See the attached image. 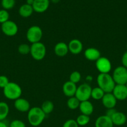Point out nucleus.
I'll return each mask as SVG.
<instances>
[{"label":"nucleus","instance_id":"412c9836","mask_svg":"<svg viewBox=\"0 0 127 127\" xmlns=\"http://www.w3.org/2000/svg\"><path fill=\"white\" fill-rule=\"evenodd\" d=\"M34 12V11L32 6L26 3L21 5L18 11L19 14L24 18H27L31 16Z\"/></svg>","mask_w":127,"mask_h":127},{"label":"nucleus","instance_id":"e433bc0d","mask_svg":"<svg viewBox=\"0 0 127 127\" xmlns=\"http://www.w3.org/2000/svg\"><path fill=\"white\" fill-rule=\"evenodd\" d=\"M92 79H93V78H92V76L88 75V76H87V77H86V81H87L88 83H89V82L92 81Z\"/></svg>","mask_w":127,"mask_h":127},{"label":"nucleus","instance_id":"39448f33","mask_svg":"<svg viewBox=\"0 0 127 127\" xmlns=\"http://www.w3.org/2000/svg\"><path fill=\"white\" fill-rule=\"evenodd\" d=\"M43 36V31L38 26H31L26 32V38L31 44L41 42Z\"/></svg>","mask_w":127,"mask_h":127},{"label":"nucleus","instance_id":"c756f323","mask_svg":"<svg viewBox=\"0 0 127 127\" xmlns=\"http://www.w3.org/2000/svg\"><path fill=\"white\" fill-rule=\"evenodd\" d=\"M9 20V14L8 11L3 9L0 10V23L2 24Z\"/></svg>","mask_w":127,"mask_h":127},{"label":"nucleus","instance_id":"aec40b11","mask_svg":"<svg viewBox=\"0 0 127 127\" xmlns=\"http://www.w3.org/2000/svg\"><path fill=\"white\" fill-rule=\"evenodd\" d=\"M113 122L110 117L103 115L98 117L95 122V127H113Z\"/></svg>","mask_w":127,"mask_h":127},{"label":"nucleus","instance_id":"f704fd0d","mask_svg":"<svg viewBox=\"0 0 127 127\" xmlns=\"http://www.w3.org/2000/svg\"><path fill=\"white\" fill-rule=\"evenodd\" d=\"M117 111V110H116L115 109V108L114 109H107V111H106V113H105V115H107V116L108 117L111 118L112 116H113V114H114Z\"/></svg>","mask_w":127,"mask_h":127},{"label":"nucleus","instance_id":"5701e85b","mask_svg":"<svg viewBox=\"0 0 127 127\" xmlns=\"http://www.w3.org/2000/svg\"><path fill=\"white\" fill-rule=\"evenodd\" d=\"M41 109L46 115H48L53 112L54 109V103L51 100H45L42 102Z\"/></svg>","mask_w":127,"mask_h":127},{"label":"nucleus","instance_id":"4468645a","mask_svg":"<svg viewBox=\"0 0 127 127\" xmlns=\"http://www.w3.org/2000/svg\"><path fill=\"white\" fill-rule=\"evenodd\" d=\"M50 0H34L32 4L34 11L37 13H43L49 9Z\"/></svg>","mask_w":127,"mask_h":127},{"label":"nucleus","instance_id":"1a4fd4ad","mask_svg":"<svg viewBox=\"0 0 127 127\" xmlns=\"http://www.w3.org/2000/svg\"><path fill=\"white\" fill-rule=\"evenodd\" d=\"M95 67L100 73H109L112 70V63L107 57H101L95 62Z\"/></svg>","mask_w":127,"mask_h":127},{"label":"nucleus","instance_id":"a878e982","mask_svg":"<svg viewBox=\"0 0 127 127\" xmlns=\"http://www.w3.org/2000/svg\"><path fill=\"white\" fill-rule=\"evenodd\" d=\"M76 122H77V124L78 126H85V125H88L89 124L90 121V118L88 115H84V114H82L78 115L76 119Z\"/></svg>","mask_w":127,"mask_h":127},{"label":"nucleus","instance_id":"20e7f679","mask_svg":"<svg viewBox=\"0 0 127 127\" xmlns=\"http://www.w3.org/2000/svg\"><path fill=\"white\" fill-rule=\"evenodd\" d=\"M46 45L41 42L32 43L31 45L30 55L32 58L36 61H41L46 55Z\"/></svg>","mask_w":127,"mask_h":127},{"label":"nucleus","instance_id":"bb28decb","mask_svg":"<svg viewBox=\"0 0 127 127\" xmlns=\"http://www.w3.org/2000/svg\"><path fill=\"white\" fill-rule=\"evenodd\" d=\"M17 51L22 55H27L30 54L31 45L27 43H21L19 45Z\"/></svg>","mask_w":127,"mask_h":127},{"label":"nucleus","instance_id":"a211bd4d","mask_svg":"<svg viewBox=\"0 0 127 127\" xmlns=\"http://www.w3.org/2000/svg\"><path fill=\"white\" fill-rule=\"evenodd\" d=\"M78 109H79L81 114L90 116L93 114V110H94V107H93L92 103L88 100L80 102Z\"/></svg>","mask_w":127,"mask_h":127},{"label":"nucleus","instance_id":"7c9ffc66","mask_svg":"<svg viewBox=\"0 0 127 127\" xmlns=\"http://www.w3.org/2000/svg\"><path fill=\"white\" fill-rule=\"evenodd\" d=\"M9 127H26V124L24 122L20 120H14L10 123Z\"/></svg>","mask_w":127,"mask_h":127},{"label":"nucleus","instance_id":"f8f14e48","mask_svg":"<svg viewBox=\"0 0 127 127\" xmlns=\"http://www.w3.org/2000/svg\"><path fill=\"white\" fill-rule=\"evenodd\" d=\"M102 105L107 109H114L117 103V100L112 93H105L102 99Z\"/></svg>","mask_w":127,"mask_h":127},{"label":"nucleus","instance_id":"c85d7f7f","mask_svg":"<svg viewBox=\"0 0 127 127\" xmlns=\"http://www.w3.org/2000/svg\"><path fill=\"white\" fill-rule=\"evenodd\" d=\"M16 4V0H1V6L3 9L10 10Z\"/></svg>","mask_w":127,"mask_h":127},{"label":"nucleus","instance_id":"dca6fc26","mask_svg":"<svg viewBox=\"0 0 127 127\" xmlns=\"http://www.w3.org/2000/svg\"><path fill=\"white\" fill-rule=\"evenodd\" d=\"M84 56L87 60L96 62L98 58L101 57V53L97 48L94 47H90L87 48L84 51Z\"/></svg>","mask_w":127,"mask_h":127},{"label":"nucleus","instance_id":"7ed1b4c3","mask_svg":"<svg viewBox=\"0 0 127 127\" xmlns=\"http://www.w3.org/2000/svg\"><path fill=\"white\" fill-rule=\"evenodd\" d=\"M22 91L21 86L14 82H9L3 89V94L6 99L16 100L21 97Z\"/></svg>","mask_w":127,"mask_h":127},{"label":"nucleus","instance_id":"ea45409f","mask_svg":"<svg viewBox=\"0 0 127 127\" xmlns=\"http://www.w3.org/2000/svg\"><path fill=\"white\" fill-rule=\"evenodd\" d=\"M125 86H126V88H127V83L125 84Z\"/></svg>","mask_w":127,"mask_h":127},{"label":"nucleus","instance_id":"a19ab883","mask_svg":"<svg viewBox=\"0 0 127 127\" xmlns=\"http://www.w3.org/2000/svg\"></svg>","mask_w":127,"mask_h":127},{"label":"nucleus","instance_id":"6e6552de","mask_svg":"<svg viewBox=\"0 0 127 127\" xmlns=\"http://www.w3.org/2000/svg\"><path fill=\"white\" fill-rule=\"evenodd\" d=\"M2 33L8 37H13L19 31L17 24L14 21L9 20L4 23L2 24L1 26Z\"/></svg>","mask_w":127,"mask_h":127},{"label":"nucleus","instance_id":"6ab92c4d","mask_svg":"<svg viewBox=\"0 0 127 127\" xmlns=\"http://www.w3.org/2000/svg\"><path fill=\"white\" fill-rule=\"evenodd\" d=\"M113 125L116 126H122L127 122V115L123 112L117 111L110 118Z\"/></svg>","mask_w":127,"mask_h":127},{"label":"nucleus","instance_id":"473e14b6","mask_svg":"<svg viewBox=\"0 0 127 127\" xmlns=\"http://www.w3.org/2000/svg\"><path fill=\"white\" fill-rule=\"evenodd\" d=\"M78 125L77 124V122L75 120L73 119H69L67 120L63 124L62 127H78Z\"/></svg>","mask_w":127,"mask_h":127},{"label":"nucleus","instance_id":"4be33fe9","mask_svg":"<svg viewBox=\"0 0 127 127\" xmlns=\"http://www.w3.org/2000/svg\"><path fill=\"white\" fill-rule=\"evenodd\" d=\"M9 107L8 104L3 101L0 102V121H4L8 116Z\"/></svg>","mask_w":127,"mask_h":127},{"label":"nucleus","instance_id":"f257e3e1","mask_svg":"<svg viewBox=\"0 0 127 127\" xmlns=\"http://www.w3.org/2000/svg\"><path fill=\"white\" fill-rule=\"evenodd\" d=\"M97 83L105 93H112L116 85L112 76L109 73H100L97 77Z\"/></svg>","mask_w":127,"mask_h":127},{"label":"nucleus","instance_id":"393cba45","mask_svg":"<svg viewBox=\"0 0 127 127\" xmlns=\"http://www.w3.org/2000/svg\"><path fill=\"white\" fill-rule=\"evenodd\" d=\"M105 93H104L102 89L99 87H95L94 88H92V93H91V97L93 98L95 100H101L103 98V95Z\"/></svg>","mask_w":127,"mask_h":127},{"label":"nucleus","instance_id":"72a5a7b5","mask_svg":"<svg viewBox=\"0 0 127 127\" xmlns=\"http://www.w3.org/2000/svg\"><path fill=\"white\" fill-rule=\"evenodd\" d=\"M122 66L127 68V51L123 53L122 58Z\"/></svg>","mask_w":127,"mask_h":127},{"label":"nucleus","instance_id":"0eeeda50","mask_svg":"<svg viewBox=\"0 0 127 127\" xmlns=\"http://www.w3.org/2000/svg\"><path fill=\"white\" fill-rule=\"evenodd\" d=\"M112 76L116 84L125 85L127 83V68L119 66L113 70Z\"/></svg>","mask_w":127,"mask_h":127},{"label":"nucleus","instance_id":"58836bf2","mask_svg":"<svg viewBox=\"0 0 127 127\" xmlns=\"http://www.w3.org/2000/svg\"><path fill=\"white\" fill-rule=\"evenodd\" d=\"M50 1L52 2L53 3H57L60 1V0H50Z\"/></svg>","mask_w":127,"mask_h":127},{"label":"nucleus","instance_id":"cd10ccee","mask_svg":"<svg viewBox=\"0 0 127 127\" xmlns=\"http://www.w3.org/2000/svg\"><path fill=\"white\" fill-rule=\"evenodd\" d=\"M82 78V76L80 72L77 71H74L72 72L69 76V81L77 84V83H79Z\"/></svg>","mask_w":127,"mask_h":127},{"label":"nucleus","instance_id":"f3484780","mask_svg":"<svg viewBox=\"0 0 127 127\" xmlns=\"http://www.w3.org/2000/svg\"><path fill=\"white\" fill-rule=\"evenodd\" d=\"M54 52L56 55L59 57H64L67 55L68 51V44L63 42H58L56 44L54 48Z\"/></svg>","mask_w":127,"mask_h":127},{"label":"nucleus","instance_id":"c9c22d12","mask_svg":"<svg viewBox=\"0 0 127 127\" xmlns=\"http://www.w3.org/2000/svg\"><path fill=\"white\" fill-rule=\"evenodd\" d=\"M0 127H8L4 121H0Z\"/></svg>","mask_w":127,"mask_h":127},{"label":"nucleus","instance_id":"ddd939ff","mask_svg":"<svg viewBox=\"0 0 127 127\" xmlns=\"http://www.w3.org/2000/svg\"><path fill=\"white\" fill-rule=\"evenodd\" d=\"M14 108L20 112H28L31 109L30 102L24 98L20 97L14 100Z\"/></svg>","mask_w":127,"mask_h":127},{"label":"nucleus","instance_id":"f03ea898","mask_svg":"<svg viewBox=\"0 0 127 127\" xmlns=\"http://www.w3.org/2000/svg\"><path fill=\"white\" fill-rule=\"evenodd\" d=\"M46 115L41 107H31L27 112V120L30 125L32 127H38L42 124Z\"/></svg>","mask_w":127,"mask_h":127},{"label":"nucleus","instance_id":"4c0bfd02","mask_svg":"<svg viewBox=\"0 0 127 127\" xmlns=\"http://www.w3.org/2000/svg\"><path fill=\"white\" fill-rule=\"evenodd\" d=\"M34 0H26V4L29 5H31V6H32L34 3Z\"/></svg>","mask_w":127,"mask_h":127},{"label":"nucleus","instance_id":"2eb2a0df","mask_svg":"<svg viewBox=\"0 0 127 127\" xmlns=\"http://www.w3.org/2000/svg\"><path fill=\"white\" fill-rule=\"evenodd\" d=\"M77 88V84L70 81H67L62 86V92L65 96L69 98L75 96Z\"/></svg>","mask_w":127,"mask_h":127},{"label":"nucleus","instance_id":"9b49d317","mask_svg":"<svg viewBox=\"0 0 127 127\" xmlns=\"http://www.w3.org/2000/svg\"><path fill=\"white\" fill-rule=\"evenodd\" d=\"M68 51L73 55H78L83 50V43L77 38L72 39L68 43Z\"/></svg>","mask_w":127,"mask_h":127},{"label":"nucleus","instance_id":"79ce46f5","mask_svg":"<svg viewBox=\"0 0 127 127\" xmlns=\"http://www.w3.org/2000/svg\"></svg>","mask_w":127,"mask_h":127},{"label":"nucleus","instance_id":"2f4dec72","mask_svg":"<svg viewBox=\"0 0 127 127\" xmlns=\"http://www.w3.org/2000/svg\"><path fill=\"white\" fill-rule=\"evenodd\" d=\"M8 78L6 76L1 75L0 76V88H2V89L9 84V83Z\"/></svg>","mask_w":127,"mask_h":127},{"label":"nucleus","instance_id":"423d86ee","mask_svg":"<svg viewBox=\"0 0 127 127\" xmlns=\"http://www.w3.org/2000/svg\"><path fill=\"white\" fill-rule=\"evenodd\" d=\"M92 88L88 83H83L77 86L75 96L80 102L88 100L91 97Z\"/></svg>","mask_w":127,"mask_h":127},{"label":"nucleus","instance_id":"b1692460","mask_svg":"<svg viewBox=\"0 0 127 127\" xmlns=\"http://www.w3.org/2000/svg\"><path fill=\"white\" fill-rule=\"evenodd\" d=\"M80 101L75 96L71 97L68 99L67 101V107L70 110H76L79 107Z\"/></svg>","mask_w":127,"mask_h":127},{"label":"nucleus","instance_id":"9d476101","mask_svg":"<svg viewBox=\"0 0 127 127\" xmlns=\"http://www.w3.org/2000/svg\"><path fill=\"white\" fill-rule=\"evenodd\" d=\"M117 100H124L127 99V89L125 85L116 84L112 91Z\"/></svg>","mask_w":127,"mask_h":127}]
</instances>
